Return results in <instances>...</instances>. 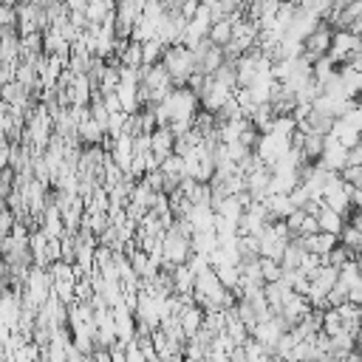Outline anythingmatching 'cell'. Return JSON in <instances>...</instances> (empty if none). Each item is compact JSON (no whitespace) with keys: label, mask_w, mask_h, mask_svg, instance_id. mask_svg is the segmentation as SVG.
<instances>
[{"label":"cell","mask_w":362,"mask_h":362,"mask_svg":"<svg viewBox=\"0 0 362 362\" xmlns=\"http://www.w3.org/2000/svg\"><path fill=\"white\" fill-rule=\"evenodd\" d=\"M173 90H175V82L161 62L141 68V107L147 102H164Z\"/></svg>","instance_id":"1"},{"label":"cell","mask_w":362,"mask_h":362,"mask_svg":"<svg viewBox=\"0 0 362 362\" xmlns=\"http://www.w3.org/2000/svg\"><path fill=\"white\" fill-rule=\"evenodd\" d=\"M161 65L170 71V76H173L175 88H184V85L189 82V76L198 71V62H195V51H192V48H187V45H181V42H175V45H167Z\"/></svg>","instance_id":"2"},{"label":"cell","mask_w":362,"mask_h":362,"mask_svg":"<svg viewBox=\"0 0 362 362\" xmlns=\"http://www.w3.org/2000/svg\"><path fill=\"white\" fill-rule=\"evenodd\" d=\"M192 235L189 232H184L181 229V223L175 221L173 226H167V232H164V266L161 269H173V266H181V263H187L189 257H192Z\"/></svg>","instance_id":"3"},{"label":"cell","mask_w":362,"mask_h":362,"mask_svg":"<svg viewBox=\"0 0 362 362\" xmlns=\"http://www.w3.org/2000/svg\"><path fill=\"white\" fill-rule=\"evenodd\" d=\"M161 105L170 113V124L173 122H195V116L201 113V96L195 90H189L187 85L184 88H175Z\"/></svg>","instance_id":"4"},{"label":"cell","mask_w":362,"mask_h":362,"mask_svg":"<svg viewBox=\"0 0 362 362\" xmlns=\"http://www.w3.org/2000/svg\"><path fill=\"white\" fill-rule=\"evenodd\" d=\"M291 147H294L291 136H283V133L269 130V133H260V139H257V144H255V153H257V158H260L266 167H274L280 158H286V156L291 153Z\"/></svg>","instance_id":"5"},{"label":"cell","mask_w":362,"mask_h":362,"mask_svg":"<svg viewBox=\"0 0 362 362\" xmlns=\"http://www.w3.org/2000/svg\"><path fill=\"white\" fill-rule=\"evenodd\" d=\"M351 192H354V187L345 184L339 173H334V175L328 178V184H325V189H322V201H325V206H331V209H337V212H342V215L348 218V215L354 212V198H351Z\"/></svg>","instance_id":"6"},{"label":"cell","mask_w":362,"mask_h":362,"mask_svg":"<svg viewBox=\"0 0 362 362\" xmlns=\"http://www.w3.org/2000/svg\"><path fill=\"white\" fill-rule=\"evenodd\" d=\"M291 328H288V322L280 317V314H272V317H266V320H260L255 328H252V337L257 339V342H263L266 348H269V354H274V348H277V342L283 339V334H288Z\"/></svg>","instance_id":"7"},{"label":"cell","mask_w":362,"mask_h":362,"mask_svg":"<svg viewBox=\"0 0 362 362\" xmlns=\"http://www.w3.org/2000/svg\"><path fill=\"white\" fill-rule=\"evenodd\" d=\"M359 48H362V37H359V34H354L351 28H337V31H334V42H331L328 57H331L337 65H345Z\"/></svg>","instance_id":"8"},{"label":"cell","mask_w":362,"mask_h":362,"mask_svg":"<svg viewBox=\"0 0 362 362\" xmlns=\"http://www.w3.org/2000/svg\"><path fill=\"white\" fill-rule=\"evenodd\" d=\"M232 96H235V88H232V85L221 82L218 76H209V79H206V88H204V93H201V107L209 110V113H218Z\"/></svg>","instance_id":"9"},{"label":"cell","mask_w":362,"mask_h":362,"mask_svg":"<svg viewBox=\"0 0 362 362\" xmlns=\"http://www.w3.org/2000/svg\"><path fill=\"white\" fill-rule=\"evenodd\" d=\"M269 223H274V218L269 215L266 204H263V201H252V204L246 206L240 223H238V232H240V235H260Z\"/></svg>","instance_id":"10"},{"label":"cell","mask_w":362,"mask_h":362,"mask_svg":"<svg viewBox=\"0 0 362 362\" xmlns=\"http://www.w3.org/2000/svg\"><path fill=\"white\" fill-rule=\"evenodd\" d=\"M320 164L328 170V173H342L348 164H351V150L345 144H339L331 133H325V150L320 156Z\"/></svg>","instance_id":"11"},{"label":"cell","mask_w":362,"mask_h":362,"mask_svg":"<svg viewBox=\"0 0 362 362\" xmlns=\"http://www.w3.org/2000/svg\"><path fill=\"white\" fill-rule=\"evenodd\" d=\"M334 25L328 23V20H322L320 23V28L305 40V57L311 59V62H317L320 57H325L328 51H331V42H334Z\"/></svg>","instance_id":"12"},{"label":"cell","mask_w":362,"mask_h":362,"mask_svg":"<svg viewBox=\"0 0 362 362\" xmlns=\"http://www.w3.org/2000/svg\"><path fill=\"white\" fill-rule=\"evenodd\" d=\"M246 192L252 195V201H266V195L272 192V167L260 161L252 173H246Z\"/></svg>","instance_id":"13"},{"label":"cell","mask_w":362,"mask_h":362,"mask_svg":"<svg viewBox=\"0 0 362 362\" xmlns=\"http://www.w3.org/2000/svg\"><path fill=\"white\" fill-rule=\"evenodd\" d=\"M187 221L192 226V232H215V223H218V212L212 204H192V209L187 212Z\"/></svg>","instance_id":"14"},{"label":"cell","mask_w":362,"mask_h":362,"mask_svg":"<svg viewBox=\"0 0 362 362\" xmlns=\"http://www.w3.org/2000/svg\"><path fill=\"white\" fill-rule=\"evenodd\" d=\"M110 156H113V161H116V164L130 175L133 156H136V136H130V133L116 136V139H113V147H110Z\"/></svg>","instance_id":"15"},{"label":"cell","mask_w":362,"mask_h":362,"mask_svg":"<svg viewBox=\"0 0 362 362\" xmlns=\"http://www.w3.org/2000/svg\"><path fill=\"white\" fill-rule=\"evenodd\" d=\"M311 311V303H308V297L305 294H300V291H291L288 297H286V303H283V308H280V317L288 322V328H294L305 314Z\"/></svg>","instance_id":"16"},{"label":"cell","mask_w":362,"mask_h":362,"mask_svg":"<svg viewBox=\"0 0 362 362\" xmlns=\"http://www.w3.org/2000/svg\"><path fill=\"white\" fill-rule=\"evenodd\" d=\"M40 229H42L48 238H62V235L68 232V226H65V215H62V209H59L57 204L48 201V209H45L42 218H40Z\"/></svg>","instance_id":"17"},{"label":"cell","mask_w":362,"mask_h":362,"mask_svg":"<svg viewBox=\"0 0 362 362\" xmlns=\"http://www.w3.org/2000/svg\"><path fill=\"white\" fill-rule=\"evenodd\" d=\"M339 88L348 99H362V71L354 65H339Z\"/></svg>","instance_id":"18"},{"label":"cell","mask_w":362,"mask_h":362,"mask_svg":"<svg viewBox=\"0 0 362 362\" xmlns=\"http://www.w3.org/2000/svg\"><path fill=\"white\" fill-rule=\"evenodd\" d=\"M150 141H153V156L158 161H164V158H170L175 153V133L170 127H156L150 133Z\"/></svg>","instance_id":"19"},{"label":"cell","mask_w":362,"mask_h":362,"mask_svg":"<svg viewBox=\"0 0 362 362\" xmlns=\"http://www.w3.org/2000/svg\"><path fill=\"white\" fill-rule=\"evenodd\" d=\"M204 317H206V311L192 300V303H187L184 308H181V314H178V320H181V325H184V334L187 337H195L201 328H204Z\"/></svg>","instance_id":"20"},{"label":"cell","mask_w":362,"mask_h":362,"mask_svg":"<svg viewBox=\"0 0 362 362\" xmlns=\"http://www.w3.org/2000/svg\"><path fill=\"white\" fill-rule=\"evenodd\" d=\"M170 274H173V288H175V294H192V291H195V280H198V274L192 272L189 263L173 266Z\"/></svg>","instance_id":"21"},{"label":"cell","mask_w":362,"mask_h":362,"mask_svg":"<svg viewBox=\"0 0 362 362\" xmlns=\"http://www.w3.org/2000/svg\"><path fill=\"white\" fill-rule=\"evenodd\" d=\"M331 136H334L339 144H345L348 150H351V147H356V144L362 141V130H359V127H354L351 122H345L342 116L334 122V127H331Z\"/></svg>","instance_id":"22"},{"label":"cell","mask_w":362,"mask_h":362,"mask_svg":"<svg viewBox=\"0 0 362 362\" xmlns=\"http://www.w3.org/2000/svg\"><path fill=\"white\" fill-rule=\"evenodd\" d=\"M305 246H303V238L300 235H294L291 238V243L286 246V252H283V257H280V266H283V272H294V269H300L303 266V257H305Z\"/></svg>","instance_id":"23"},{"label":"cell","mask_w":362,"mask_h":362,"mask_svg":"<svg viewBox=\"0 0 362 362\" xmlns=\"http://www.w3.org/2000/svg\"><path fill=\"white\" fill-rule=\"evenodd\" d=\"M337 243H339V235H331V232H314V235H305V238H303V246H305L308 252L322 255V257H325Z\"/></svg>","instance_id":"24"},{"label":"cell","mask_w":362,"mask_h":362,"mask_svg":"<svg viewBox=\"0 0 362 362\" xmlns=\"http://www.w3.org/2000/svg\"><path fill=\"white\" fill-rule=\"evenodd\" d=\"M317 223H320V232H331V235H339V232L345 229L348 218H345L342 212L331 209V206H322V209H320V215H317Z\"/></svg>","instance_id":"25"},{"label":"cell","mask_w":362,"mask_h":362,"mask_svg":"<svg viewBox=\"0 0 362 362\" xmlns=\"http://www.w3.org/2000/svg\"><path fill=\"white\" fill-rule=\"evenodd\" d=\"M232 34H235V20H232V17H221V20H215L212 28H209V42L226 48V45L232 42Z\"/></svg>","instance_id":"26"},{"label":"cell","mask_w":362,"mask_h":362,"mask_svg":"<svg viewBox=\"0 0 362 362\" xmlns=\"http://www.w3.org/2000/svg\"><path fill=\"white\" fill-rule=\"evenodd\" d=\"M105 136H107V130H105L93 116H88L85 122H79V141H82L85 147H88V144H102Z\"/></svg>","instance_id":"27"},{"label":"cell","mask_w":362,"mask_h":362,"mask_svg":"<svg viewBox=\"0 0 362 362\" xmlns=\"http://www.w3.org/2000/svg\"><path fill=\"white\" fill-rule=\"evenodd\" d=\"M305 161H320L322 150H325V133H303V144H300Z\"/></svg>","instance_id":"28"},{"label":"cell","mask_w":362,"mask_h":362,"mask_svg":"<svg viewBox=\"0 0 362 362\" xmlns=\"http://www.w3.org/2000/svg\"><path fill=\"white\" fill-rule=\"evenodd\" d=\"M141 51H144V65H158V62L164 59V51H167V45H164L158 37H153V40L141 42Z\"/></svg>","instance_id":"29"},{"label":"cell","mask_w":362,"mask_h":362,"mask_svg":"<svg viewBox=\"0 0 362 362\" xmlns=\"http://www.w3.org/2000/svg\"><path fill=\"white\" fill-rule=\"evenodd\" d=\"M342 328H345V325H342V314H339V308L328 305V308L322 311V334L334 337V334H339Z\"/></svg>","instance_id":"30"},{"label":"cell","mask_w":362,"mask_h":362,"mask_svg":"<svg viewBox=\"0 0 362 362\" xmlns=\"http://www.w3.org/2000/svg\"><path fill=\"white\" fill-rule=\"evenodd\" d=\"M354 255H356V252H351L348 246H342V243H337V246H334V249H331V252L325 255V263H331V266H337V269H342L345 263H351V260H354Z\"/></svg>","instance_id":"31"},{"label":"cell","mask_w":362,"mask_h":362,"mask_svg":"<svg viewBox=\"0 0 362 362\" xmlns=\"http://www.w3.org/2000/svg\"><path fill=\"white\" fill-rule=\"evenodd\" d=\"M339 243H342V246H348L351 252H359V243H362V232H359V229H356V226L348 221V223H345V229L339 232Z\"/></svg>","instance_id":"32"},{"label":"cell","mask_w":362,"mask_h":362,"mask_svg":"<svg viewBox=\"0 0 362 362\" xmlns=\"http://www.w3.org/2000/svg\"><path fill=\"white\" fill-rule=\"evenodd\" d=\"M243 356H246V362H263V359L272 356V354H269V348H266L263 342H257V339L252 337V339L243 345Z\"/></svg>","instance_id":"33"},{"label":"cell","mask_w":362,"mask_h":362,"mask_svg":"<svg viewBox=\"0 0 362 362\" xmlns=\"http://www.w3.org/2000/svg\"><path fill=\"white\" fill-rule=\"evenodd\" d=\"M260 266H263V280H266V283H274V280L283 277V266H280V260L260 257Z\"/></svg>","instance_id":"34"},{"label":"cell","mask_w":362,"mask_h":362,"mask_svg":"<svg viewBox=\"0 0 362 362\" xmlns=\"http://www.w3.org/2000/svg\"><path fill=\"white\" fill-rule=\"evenodd\" d=\"M339 175H342L345 184H351V187H362V164H348Z\"/></svg>","instance_id":"35"},{"label":"cell","mask_w":362,"mask_h":362,"mask_svg":"<svg viewBox=\"0 0 362 362\" xmlns=\"http://www.w3.org/2000/svg\"><path fill=\"white\" fill-rule=\"evenodd\" d=\"M345 303H351V300H348V288H345L342 283H337V286L328 291V305L339 308V305H345Z\"/></svg>","instance_id":"36"},{"label":"cell","mask_w":362,"mask_h":362,"mask_svg":"<svg viewBox=\"0 0 362 362\" xmlns=\"http://www.w3.org/2000/svg\"><path fill=\"white\" fill-rule=\"evenodd\" d=\"M88 3H90V0H65L68 11H85V8H88Z\"/></svg>","instance_id":"37"},{"label":"cell","mask_w":362,"mask_h":362,"mask_svg":"<svg viewBox=\"0 0 362 362\" xmlns=\"http://www.w3.org/2000/svg\"><path fill=\"white\" fill-rule=\"evenodd\" d=\"M351 164H362V141L356 147H351Z\"/></svg>","instance_id":"38"},{"label":"cell","mask_w":362,"mask_h":362,"mask_svg":"<svg viewBox=\"0 0 362 362\" xmlns=\"http://www.w3.org/2000/svg\"><path fill=\"white\" fill-rule=\"evenodd\" d=\"M354 260H356V269L362 272V252H356V255H354Z\"/></svg>","instance_id":"39"},{"label":"cell","mask_w":362,"mask_h":362,"mask_svg":"<svg viewBox=\"0 0 362 362\" xmlns=\"http://www.w3.org/2000/svg\"><path fill=\"white\" fill-rule=\"evenodd\" d=\"M359 252H362V243H359Z\"/></svg>","instance_id":"40"},{"label":"cell","mask_w":362,"mask_h":362,"mask_svg":"<svg viewBox=\"0 0 362 362\" xmlns=\"http://www.w3.org/2000/svg\"><path fill=\"white\" fill-rule=\"evenodd\" d=\"M229 362H238V359H229Z\"/></svg>","instance_id":"41"}]
</instances>
